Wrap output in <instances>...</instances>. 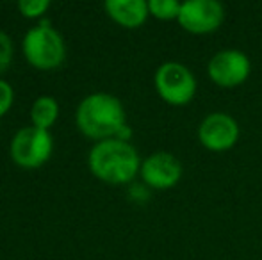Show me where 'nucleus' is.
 I'll return each mask as SVG.
<instances>
[{
  "mask_svg": "<svg viewBox=\"0 0 262 260\" xmlns=\"http://www.w3.org/2000/svg\"><path fill=\"white\" fill-rule=\"evenodd\" d=\"M77 129L91 139H113L127 127L123 104L109 93L88 94L75 112Z\"/></svg>",
  "mask_w": 262,
  "mask_h": 260,
  "instance_id": "nucleus-1",
  "label": "nucleus"
},
{
  "mask_svg": "<svg viewBox=\"0 0 262 260\" xmlns=\"http://www.w3.org/2000/svg\"><path fill=\"white\" fill-rule=\"evenodd\" d=\"M59 116V104L54 97H39L36 98V102L32 104L31 109V120L32 125L38 129L49 130L50 127L55 123Z\"/></svg>",
  "mask_w": 262,
  "mask_h": 260,
  "instance_id": "nucleus-11",
  "label": "nucleus"
},
{
  "mask_svg": "<svg viewBox=\"0 0 262 260\" xmlns=\"http://www.w3.org/2000/svg\"><path fill=\"white\" fill-rule=\"evenodd\" d=\"M104 9L111 20L125 29L141 27L150 16L148 2L145 0H107Z\"/></svg>",
  "mask_w": 262,
  "mask_h": 260,
  "instance_id": "nucleus-10",
  "label": "nucleus"
},
{
  "mask_svg": "<svg viewBox=\"0 0 262 260\" xmlns=\"http://www.w3.org/2000/svg\"><path fill=\"white\" fill-rule=\"evenodd\" d=\"M154 84L159 97L169 105L182 107L187 105L196 94V79L193 72L182 63L169 61L157 68Z\"/></svg>",
  "mask_w": 262,
  "mask_h": 260,
  "instance_id": "nucleus-4",
  "label": "nucleus"
},
{
  "mask_svg": "<svg viewBox=\"0 0 262 260\" xmlns=\"http://www.w3.org/2000/svg\"><path fill=\"white\" fill-rule=\"evenodd\" d=\"M49 7H50L49 0H20V2H18V9H20V13L27 18L43 16Z\"/></svg>",
  "mask_w": 262,
  "mask_h": 260,
  "instance_id": "nucleus-13",
  "label": "nucleus"
},
{
  "mask_svg": "<svg viewBox=\"0 0 262 260\" xmlns=\"http://www.w3.org/2000/svg\"><path fill=\"white\" fill-rule=\"evenodd\" d=\"M141 178L152 189H171L182 178V164L173 153L156 152L141 162Z\"/></svg>",
  "mask_w": 262,
  "mask_h": 260,
  "instance_id": "nucleus-9",
  "label": "nucleus"
},
{
  "mask_svg": "<svg viewBox=\"0 0 262 260\" xmlns=\"http://www.w3.org/2000/svg\"><path fill=\"white\" fill-rule=\"evenodd\" d=\"M14 102V91L11 87V84L7 80L0 79V118L4 114H7V111L11 109Z\"/></svg>",
  "mask_w": 262,
  "mask_h": 260,
  "instance_id": "nucleus-15",
  "label": "nucleus"
},
{
  "mask_svg": "<svg viewBox=\"0 0 262 260\" xmlns=\"http://www.w3.org/2000/svg\"><path fill=\"white\" fill-rule=\"evenodd\" d=\"M209 77L216 86L230 89L237 87L250 77L252 64L245 52L235 49H227L214 54L207 66Z\"/></svg>",
  "mask_w": 262,
  "mask_h": 260,
  "instance_id": "nucleus-7",
  "label": "nucleus"
},
{
  "mask_svg": "<svg viewBox=\"0 0 262 260\" xmlns=\"http://www.w3.org/2000/svg\"><path fill=\"white\" fill-rule=\"evenodd\" d=\"M54 139L49 130L38 127H24L11 141V157L21 168H39L50 159Z\"/></svg>",
  "mask_w": 262,
  "mask_h": 260,
  "instance_id": "nucleus-5",
  "label": "nucleus"
},
{
  "mask_svg": "<svg viewBox=\"0 0 262 260\" xmlns=\"http://www.w3.org/2000/svg\"><path fill=\"white\" fill-rule=\"evenodd\" d=\"M13 61V41L4 31H0V75L11 66Z\"/></svg>",
  "mask_w": 262,
  "mask_h": 260,
  "instance_id": "nucleus-14",
  "label": "nucleus"
},
{
  "mask_svg": "<svg viewBox=\"0 0 262 260\" xmlns=\"http://www.w3.org/2000/svg\"><path fill=\"white\" fill-rule=\"evenodd\" d=\"M198 139L210 152H227L239 139V125L227 112H210L198 127Z\"/></svg>",
  "mask_w": 262,
  "mask_h": 260,
  "instance_id": "nucleus-8",
  "label": "nucleus"
},
{
  "mask_svg": "<svg viewBox=\"0 0 262 260\" xmlns=\"http://www.w3.org/2000/svg\"><path fill=\"white\" fill-rule=\"evenodd\" d=\"M225 7L217 0H187L182 2L179 23L189 34H210L221 27Z\"/></svg>",
  "mask_w": 262,
  "mask_h": 260,
  "instance_id": "nucleus-6",
  "label": "nucleus"
},
{
  "mask_svg": "<svg viewBox=\"0 0 262 260\" xmlns=\"http://www.w3.org/2000/svg\"><path fill=\"white\" fill-rule=\"evenodd\" d=\"M88 164L95 177L111 185L128 184L141 170L138 150L116 137L98 141L91 148Z\"/></svg>",
  "mask_w": 262,
  "mask_h": 260,
  "instance_id": "nucleus-2",
  "label": "nucleus"
},
{
  "mask_svg": "<svg viewBox=\"0 0 262 260\" xmlns=\"http://www.w3.org/2000/svg\"><path fill=\"white\" fill-rule=\"evenodd\" d=\"M180 7H182V4L177 0H150L148 2L150 14L162 21L179 20Z\"/></svg>",
  "mask_w": 262,
  "mask_h": 260,
  "instance_id": "nucleus-12",
  "label": "nucleus"
},
{
  "mask_svg": "<svg viewBox=\"0 0 262 260\" xmlns=\"http://www.w3.org/2000/svg\"><path fill=\"white\" fill-rule=\"evenodd\" d=\"M24 54L34 68L54 69L62 64L66 57V46L62 36L47 20L32 27L24 36Z\"/></svg>",
  "mask_w": 262,
  "mask_h": 260,
  "instance_id": "nucleus-3",
  "label": "nucleus"
}]
</instances>
